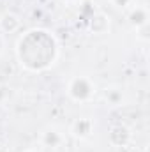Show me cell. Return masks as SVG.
<instances>
[{
  "label": "cell",
  "mask_w": 150,
  "mask_h": 152,
  "mask_svg": "<svg viewBox=\"0 0 150 152\" xmlns=\"http://www.w3.org/2000/svg\"><path fill=\"white\" fill-rule=\"evenodd\" d=\"M21 41H25L27 44L36 48V50L18 48L20 60H21V64L25 67L37 71V69H44L50 64H53L55 55H57V44H55V39L51 37L48 32L34 30V32H28Z\"/></svg>",
  "instance_id": "cell-1"
},
{
  "label": "cell",
  "mask_w": 150,
  "mask_h": 152,
  "mask_svg": "<svg viewBox=\"0 0 150 152\" xmlns=\"http://www.w3.org/2000/svg\"><path fill=\"white\" fill-rule=\"evenodd\" d=\"M94 94V87L87 78H74L69 85V96L74 101H87Z\"/></svg>",
  "instance_id": "cell-2"
},
{
  "label": "cell",
  "mask_w": 150,
  "mask_h": 152,
  "mask_svg": "<svg viewBox=\"0 0 150 152\" xmlns=\"http://www.w3.org/2000/svg\"><path fill=\"white\" fill-rule=\"evenodd\" d=\"M147 20H149L147 11L141 9V7H136V9L131 12V16H129L131 25H134L136 28H140V27H147Z\"/></svg>",
  "instance_id": "cell-3"
},
{
  "label": "cell",
  "mask_w": 150,
  "mask_h": 152,
  "mask_svg": "<svg viewBox=\"0 0 150 152\" xmlns=\"http://www.w3.org/2000/svg\"><path fill=\"white\" fill-rule=\"evenodd\" d=\"M90 129H92V122L87 120V118H78L74 124H73V133L79 138H85L90 134Z\"/></svg>",
  "instance_id": "cell-4"
},
{
  "label": "cell",
  "mask_w": 150,
  "mask_h": 152,
  "mask_svg": "<svg viewBox=\"0 0 150 152\" xmlns=\"http://www.w3.org/2000/svg\"><path fill=\"white\" fill-rule=\"evenodd\" d=\"M0 25H2V28H4L5 32H12V30L18 28L20 21H18L16 16H12V14H5V16L0 20Z\"/></svg>",
  "instance_id": "cell-5"
},
{
  "label": "cell",
  "mask_w": 150,
  "mask_h": 152,
  "mask_svg": "<svg viewBox=\"0 0 150 152\" xmlns=\"http://www.w3.org/2000/svg\"><path fill=\"white\" fill-rule=\"evenodd\" d=\"M42 142H44L46 145L57 147V145H60V142H62V136H60L57 131H48V133H44V136H42Z\"/></svg>",
  "instance_id": "cell-6"
},
{
  "label": "cell",
  "mask_w": 150,
  "mask_h": 152,
  "mask_svg": "<svg viewBox=\"0 0 150 152\" xmlns=\"http://www.w3.org/2000/svg\"><path fill=\"white\" fill-rule=\"evenodd\" d=\"M113 2H115V4H117L118 7H125V5H127V4H129L131 0H113Z\"/></svg>",
  "instance_id": "cell-7"
},
{
  "label": "cell",
  "mask_w": 150,
  "mask_h": 152,
  "mask_svg": "<svg viewBox=\"0 0 150 152\" xmlns=\"http://www.w3.org/2000/svg\"><path fill=\"white\" fill-rule=\"evenodd\" d=\"M4 96H5V92H4V88H0V99H2Z\"/></svg>",
  "instance_id": "cell-8"
},
{
  "label": "cell",
  "mask_w": 150,
  "mask_h": 152,
  "mask_svg": "<svg viewBox=\"0 0 150 152\" xmlns=\"http://www.w3.org/2000/svg\"><path fill=\"white\" fill-rule=\"evenodd\" d=\"M64 2H74V0H64Z\"/></svg>",
  "instance_id": "cell-9"
}]
</instances>
